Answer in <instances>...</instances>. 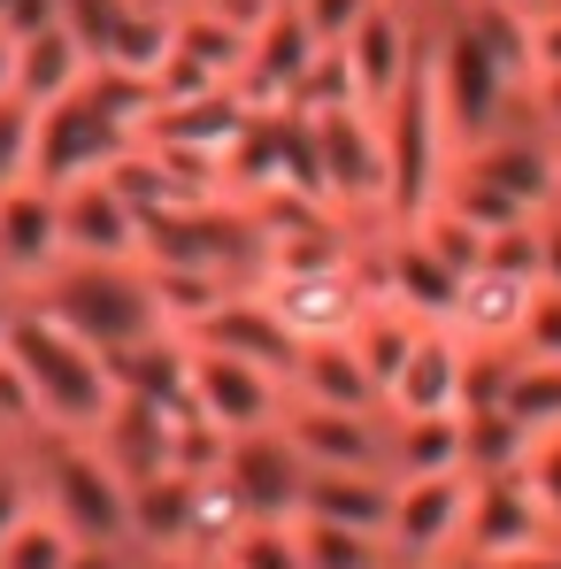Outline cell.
I'll return each mask as SVG.
<instances>
[{"label": "cell", "mask_w": 561, "mask_h": 569, "mask_svg": "<svg viewBox=\"0 0 561 569\" xmlns=\"http://www.w3.org/2000/svg\"><path fill=\"white\" fill-rule=\"evenodd\" d=\"M31 455V485L39 500L86 539V547H131V477L108 462L100 439H70V431H47Z\"/></svg>", "instance_id": "cell-4"}, {"label": "cell", "mask_w": 561, "mask_h": 569, "mask_svg": "<svg viewBox=\"0 0 561 569\" xmlns=\"http://www.w3.org/2000/svg\"><path fill=\"white\" fill-rule=\"evenodd\" d=\"M31 147H39V100L0 93V186L31 178Z\"/></svg>", "instance_id": "cell-24"}, {"label": "cell", "mask_w": 561, "mask_h": 569, "mask_svg": "<svg viewBox=\"0 0 561 569\" xmlns=\"http://www.w3.org/2000/svg\"><path fill=\"white\" fill-rule=\"evenodd\" d=\"M462 408H469V347L447 323H431L384 385V416H462Z\"/></svg>", "instance_id": "cell-14"}, {"label": "cell", "mask_w": 561, "mask_h": 569, "mask_svg": "<svg viewBox=\"0 0 561 569\" xmlns=\"http://www.w3.org/2000/svg\"><path fill=\"white\" fill-rule=\"evenodd\" d=\"M16 47H23V39L0 23V93H16Z\"/></svg>", "instance_id": "cell-33"}, {"label": "cell", "mask_w": 561, "mask_h": 569, "mask_svg": "<svg viewBox=\"0 0 561 569\" xmlns=\"http://www.w3.org/2000/svg\"><path fill=\"white\" fill-rule=\"evenodd\" d=\"M31 300H39L47 316H62L78 339H93L100 355H123V347H139V339L178 331L147 262H62Z\"/></svg>", "instance_id": "cell-3"}, {"label": "cell", "mask_w": 561, "mask_h": 569, "mask_svg": "<svg viewBox=\"0 0 561 569\" xmlns=\"http://www.w3.org/2000/svg\"><path fill=\"white\" fill-rule=\"evenodd\" d=\"M100 62L86 54V39L54 16V23H39V31H23V47H16V93H31L39 108L47 100H62L70 86H86Z\"/></svg>", "instance_id": "cell-20"}, {"label": "cell", "mask_w": 561, "mask_h": 569, "mask_svg": "<svg viewBox=\"0 0 561 569\" xmlns=\"http://www.w3.org/2000/svg\"><path fill=\"white\" fill-rule=\"evenodd\" d=\"M62 262H147V216L108 178L62 186Z\"/></svg>", "instance_id": "cell-10"}, {"label": "cell", "mask_w": 561, "mask_h": 569, "mask_svg": "<svg viewBox=\"0 0 561 569\" xmlns=\"http://www.w3.org/2000/svg\"><path fill=\"white\" fill-rule=\"evenodd\" d=\"M0 347L23 362V378L39 392V408H47V431H70V439H93L100 423L116 416V370H108V355H100L93 339H78L62 316H47L39 300H16V316H8V331H0Z\"/></svg>", "instance_id": "cell-2"}, {"label": "cell", "mask_w": 561, "mask_h": 569, "mask_svg": "<svg viewBox=\"0 0 561 569\" xmlns=\"http://www.w3.org/2000/svg\"><path fill=\"white\" fill-rule=\"evenodd\" d=\"M123 569H200V555H178V547H162V555H139L131 547V562Z\"/></svg>", "instance_id": "cell-31"}, {"label": "cell", "mask_w": 561, "mask_h": 569, "mask_svg": "<svg viewBox=\"0 0 561 569\" xmlns=\"http://www.w3.org/2000/svg\"><path fill=\"white\" fill-rule=\"evenodd\" d=\"M131 547L139 555H200V477L186 470H154L131 477Z\"/></svg>", "instance_id": "cell-17"}, {"label": "cell", "mask_w": 561, "mask_h": 569, "mask_svg": "<svg viewBox=\"0 0 561 569\" xmlns=\"http://www.w3.org/2000/svg\"><path fill=\"white\" fill-rule=\"evenodd\" d=\"M384 470L392 477L469 470V416H384Z\"/></svg>", "instance_id": "cell-18"}, {"label": "cell", "mask_w": 561, "mask_h": 569, "mask_svg": "<svg viewBox=\"0 0 561 569\" xmlns=\"http://www.w3.org/2000/svg\"><path fill=\"white\" fill-rule=\"evenodd\" d=\"M186 339H200V347H223V355H247V362L278 370L284 385H292V362H300V339L278 323V308H270L254 284L223 292V300H216V316H208V323H192Z\"/></svg>", "instance_id": "cell-16"}, {"label": "cell", "mask_w": 561, "mask_h": 569, "mask_svg": "<svg viewBox=\"0 0 561 569\" xmlns=\"http://www.w3.org/2000/svg\"><path fill=\"white\" fill-rule=\"evenodd\" d=\"M300 516H323V523H347V531H377V539H384L392 470H308Z\"/></svg>", "instance_id": "cell-19"}, {"label": "cell", "mask_w": 561, "mask_h": 569, "mask_svg": "<svg viewBox=\"0 0 561 569\" xmlns=\"http://www.w3.org/2000/svg\"><path fill=\"white\" fill-rule=\"evenodd\" d=\"M223 485L247 516H300V492H308V455L284 439V423L270 431H247L223 447Z\"/></svg>", "instance_id": "cell-11"}, {"label": "cell", "mask_w": 561, "mask_h": 569, "mask_svg": "<svg viewBox=\"0 0 561 569\" xmlns=\"http://www.w3.org/2000/svg\"><path fill=\"white\" fill-rule=\"evenodd\" d=\"M186 400L223 431V439H247V431L284 423L292 385H284L278 370H262V362H247V355H223V347L186 339Z\"/></svg>", "instance_id": "cell-6"}, {"label": "cell", "mask_w": 561, "mask_h": 569, "mask_svg": "<svg viewBox=\"0 0 561 569\" xmlns=\"http://www.w3.org/2000/svg\"><path fill=\"white\" fill-rule=\"evenodd\" d=\"M539 284H561V200L539 208Z\"/></svg>", "instance_id": "cell-29"}, {"label": "cell", "mask_w": 561, "mask_h": 569, "mask_svg": "<svg viewBox=\"0 0 561 569\" xmlns=\"http://www.w3.org/2000/svg\"><path fill=\"white\" fill-rule=\"evenodd\" d=\"M523 362H561V284H539L531 316H523Z\"/></svg>", "instance_id": "cell-26"}, {"label": "cell", "mask_w": 561, "mask_h": 569, "mask_svg": "<svg viewBox=\"0 0 561 569\" xmlns=\"http://www.w3.org/2000/svg\"><path fill=\"white\" fill-rule=\"evenodd\" d=\"M54 270H62V186L47 178L0 186V284L31 300Z\"/></svg>", "instance_id": "cell-7"}, {"label": "cell", "mask_w": 561, "mask_h": 569, "mask_svg": "<svg viewBox=\"0 0 561 569\" xmlns=\"http://www.w3.org/2000/svg\"><path fill=\"white\" fill-rule=\"evenodd\" d=\"M477 8H508V16H539L547 0H477Z\"/></svg>", "instance_id": "cell-35"}, {"label": "cell", "mask_w": 561, "mask_h": 569, "mask_svg": "<svg viewBox=\"0 0 561 569\" xmlns=\"http://www.w3.org/2000/svg\"><path fill=\"white\" fill-rule=\"evenodd\" d=\"M123 562H131V547H86L70 569H123Z\"/></svg>", "instance_id": "cell-32"}, {"label": "cell", "mask_w": 561, "mask_h": 569, "mask_svg": "<svg viewBox=\"0 0 561 569\" xmlns=\"http://www.w3.org/2000/svg\"><path fill=\"white\" fill-rule=\"evenodd\" d=\"M292 523H300V562L308 569H400L377 531H347L323 516H292Z\"/></svg>", "instance_id": "cell-23"}, {"label": "cell", "mask_w": 561, "mask_h": 569, "mask_svg": "<svg viewBox=\"0 0 561 569\" xmlns=\"http://www.w3.org/2000/svg\"><path fill=\"white\" fill-rule=\"evenodd\" d=\"M323 54V39L308 31V16L300 8H262L254 23H247V62H239V93L254 100V108H284L292 86H300V70Z\"/></svg>", "instance_id": "cell-13"}, {"label": "cell", "mask_w": 561, "mask_h": 569, "mask_svg": "<svg viewBox=\"0 0 561 569\" xmlns=\"http://www.w3.org/2000/svg\"><path fill=\"white\" fill-rule=\"evenodd\" d=\"M531 300H539V278H531V270L477 262V270L454 278L447 308H439V323L462 339L469 355H484V347H523V316H531Z\"/></svg>", "instance_id": "cell-9"}, {"label": "cell", "mask_w": 561, "mask_h": 569, "mask_svg": "<svg viewBox=\"0 0 561 569\" xmlns=\"http://www.w3.org/2000/svg\"><path fill=\"white\" fill-rule=\"evenodd\" d=\"M216 8H231V16H247V23H254V16H262V8H278V0H216Z\"/></svg>", "instance_id": "cell-34"}, {"label": "cell", "mask_w": 561, "mask_h": 569, "mask_svg": "<svg viewBox=\"0 0 561 569\" xmlns=\"http://www.w3.org/2000/svg\"><path fill=\"white\" fill-rule=\"evenodd\" d=\"M339 54H347V70H354L362 108L384 116V100L400 93V86L415 78V62H423V8H408V0H370V16L339 39Z\"/></svg>", "instance_id": "cell-8"}, {"label": "cell", "mask_w": 561, "mask_h": 569, "mask_svg": "<svg viewBox=\"0 0 561 569\" xmlns=\"http://www.w3.org/2000/svg\"><path fill=\"white\" fill-rule=\"evenodd\" d=\"M469 569H561V531L539 539V547H515V555H492V562H469Z\"/></svg>", "instance_id": "cell-30"}, {"label": "cell", "mask_w": 561, "mask_h": 569, "mask_svg": "<svg viewBox=\"0 0 561 569\" xmlns=\"http://www.w3.org/2000/svg\"><path fill=\"white\" fill-rule=\"evenodd\" d=\"M86 555V539L47 508V500H31L16 523H8V539H0V569H70Z\"/></svg>", "instance_id": "cell-22"}, {"label": "cell", "mask_w": 561, "mask_h": 569, "mask_svg": "<svg viewBox=\"0 0 561 569\" xmlns=\"http://www.w3.org/2000/svg\"><path fill=\"white\" fill-rule=\"evenodd\" d=\"M554 539L539 492L523 470H492L477 477V508H469V539H462V562H492V555H515V547H539Z\"/></svg>", "instance_id": "cell-15"}, {"label": "cell", "mask_w": 561, "mask_h": 569, "mask_svg": "<svg viewBox=\"0 0 561 569\" xmlns=\"http://www.w3.org/2000/svg\"><path fill=\"white\" fill-rule=\"evenodd\" d=\"M154 116V78L100 62L86 86L39 108V147H31V178L47 186H78V178H108L116 154H131L147 139Z\"/></svg>", "instance_id": "cell-1"}, {"label": "cell", "mask_w": 561, "mask_h": 569, "mask_svg": "<svg viewBox=\"0 0 561 569\" xmlns=\"http://www.w3.org/2000/svg\"><path fill=\"white\" fill-rule=\"evenodd\" d=\"M523 477H531V492H539L547 523L561 531V423L531 431V447H523Z\"/></svg>", "instance_id": "cell-25"}, {"label": "cell", "mask_w": 561, "mask_h": 569, "mask_svg": "<svg viewBox=\"0 0 561 569\" xmlns=\"http://www.w3.org/2000/svg\"><path fill=\"white\" fill-rule=\"evenodd\" d=\"M284 439L308 455V470H384V408L284 400Z\"/></svg>", "instance_id": "cell-12"}, {"label": "cell", "mask_w": 561, "mask_h": 569, "mask_svg": "<svg viewBox=\"0 0 561 569\" xmlns=\"http://www.w3.org/2000/svg\"><path fill=\"white\" fill-rule=\"evenodd\" d=\"M469 508H477V470H439V477H392V516H384V547L400 569L454 562L469 539Z\"/></svg>", "instance_id": "cell-5"}, {"label": "cell", "mask_w": 561, "mask_h": 569, "mask_svg": "<svg viewBox=\"0 0 561 569\" xmlns=\"http://www.w3.org/2000/svg\"><path fill=\"white\" fill-rule=\"evenodd\" d=\"M200 569H239V562L231 555H200Z\"/></svg>", "instance_id": "cell-36"}, {"label": "cell", "mask_w": 561, "mask_h": 569, "mask_svg": "<svg viewBox=\"0 0 561 569\" xmlns=\"http://www.w3.org/2000/svg\"><path fill=\"white\" fill-rule=\"evenodd\" d=\"M0 447H8V439H0Z\"/></svg>", "instance_id": "cell-37"}, {"label": "cell", "mask_w": 561, "mask_h": 569, "mask_svg": "<svg viewBox=\"0 0 561 569\" xmlns=\"http://www.w3.org/2000/svg\"><path fill=\"white\" fill-rule=\"evenodd\" d=\"M523 116H531L547 139H561V70H539V78H531V93H523Z\"/></svg>", "instance_id": "cell-28"}, {"label": "cell", "mask_w": 561, "mask_h": 569, "mask_svg": "<svg viewBox=\"0 0 561 569\" xmlns=\"http://www.w3.org/2000/svg\"><path fill=\"white\" fill-rule=\"evenodd\" d=\"M292 8L308 16V31H315L323 47H339V39H347V31L370 16V0H292Z\"/></svg>", "instance_id": "cell-27"}, {"label": "cell", "mask_w": 561, "mask_h": 569, "mask_svg": "<svg viewBox=\"0 0 561 569\" xmlns=\"http://www.w3.org/2000/svg\"><path fill=\"white\" fill-rule=\"evenodd\" d=\"M292 400H315V408H384V392H377V378L362 370L354 339H315V347H300V362H292Z\"/></svg>", "instance_id": "cell-21"}]
</instances>
